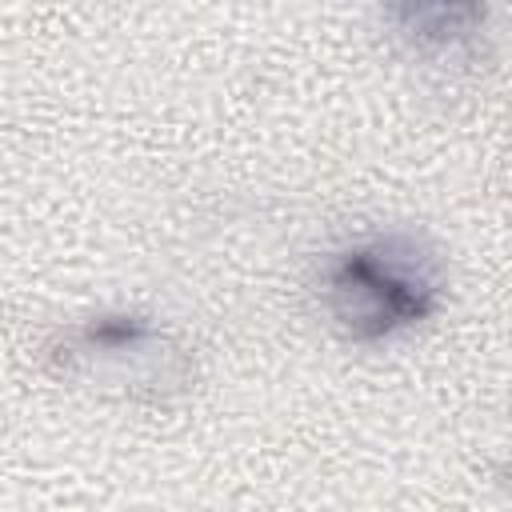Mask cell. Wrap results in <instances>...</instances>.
<instances>
[{
    "mask_svg": "<svg viewBox=\"0 0 512 512\" xmlns=\"http://www.w3.org/2000/svg\"><path fill=\"white\" fill-rule=\"evenodd\" d=\"M440 260L404 232L368 236L332 252L320 268V296L332 324L356 340H392L440 308Z\"/></svg>",
    "mask_w": 512,
    "mask_h": 512,
    "instance_id": "obj_1",
    "label": "cell"
},
{
    "mask_svg": "<svg viewBox=\"0 0 512 512\" xmlns=\"http://www.w3.org/2000/svg\"><path fill=\"white\" fill-rule=\"evenodd\" d=\"M400 32L420 52H456L476 36L484 24V12L472 4H424V8H400L396 12Z\"/></svg>",
    "mask_w": 512,
    "mask_h": 512,
    "instance_id": "obj_2",
    "label": "cell"
}]
</instances>
